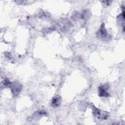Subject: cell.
<instances>
[{"instance_id":"6da1fadb","label":"cell","mask_w":125,"mask_h":125,"mask_svg":"<svg viewBox=\"0 0 125 125\" xmlns=\"http://www.w3.org/2000/svg\"><path fill=\"white\" fill-rule=\"evenodd\" d=\"M11 85L13 94L14 96L18 95L21 89V85L18 82H14L11 84Z\"/></svg>"},{"instance_id":"7a4b0ae2","label":"cell","mask_w":125,"mask_h":125,"mask_svg":"<svg viewBox=\"0 0 125 125\" xmlns=\"http://www.w3.org/2000/svg\"><path fill=\"white\" fill-rule=\"evenodd\" d=\"M108 87L106 85H102L99 87V94L100 96L107 97L108 93L107 92Z\"/></svg>"},{"instance_id":"3957f363","label":"cell","mask_w":125,"mask_h":125,"mask_svg":"<svg viewBox=\"0 0 125 125\" xmlns=\"http://www.w3.org/2000/svg\"><path fill=\"white\" fill-rule=\"evenodd\" d=\"M98 36L100 37L101 38H102V39L105 38V37L107 36V32L105 28H104V24L103 25L101 26V27L98 31Z\"/></svg>"},{"instance_id":"277c9868","label":"cell","mask_w":125,"mask_h":125,"mask_svg":"<svg viewBox=\"0 0 125 125\" xmlns=\"http://www.w3.org/2000/svg\"><path fill=\"white\" fill-rule=\"evenodd\" d=\"M61 103V99L59 96L54 97L52 101V104L54 106H57L60 104Z\"/></svg>"}]
</instances>
